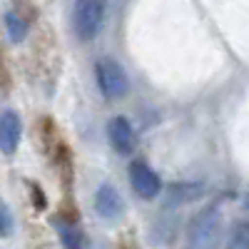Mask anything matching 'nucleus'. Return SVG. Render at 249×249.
Instances as JSON below:
<instances>
[{"label": "nucleus", "instance_id": "1", "mask_svg": "<svg viewBox=\"0 0 249 249\" xmlns=\"http://www.w3.org/2000/svg\"><path fill=\"white\" fill-rule=\"evenodd\" d=\"M222 244V214L219 207L199 210L187 230V249H219Z\"/></svg>", "mask_w": 249, "mask_h": 249}, {"label": "nucleus", "instance_id": "2", "mask_svg": "<svg viewBox=\"0 0 249 249\" xmlns=\"http://www.w3.org/2000/svg\"><path fill=\"white\" fill-rule=\"evenodd\" d=\"M102 15H105V3L102 0H75L72 10V28L80 40H92L102 28Z\"/></svg>", "mask_w": 249, "mask_h": 249}, {"label": "nucleus", "instance_id": "3", "mask_svg": "<svg viewBox=\"0 0 249 249\" xmlns=\"http://www.w3.org/2000/svg\"><path fill=\"white\" fill-rule=\"evenodd\" d=\"M95 75H97V85L102 90L107 100H117V97H124L130 90V80L124 75L122 65L110 57H102L97 65H95Z\"/></svg>", "mask_w": 249, "mask_h": 249}, {"label": "nucleus", "instance_id": "4", "mask_svg": "<svg viewBox=\"0 0 249 249\" xmlns=\"http://www.w3.org/2000/svg\"><path fill=\"white\" fill-rule=\"evenodd\" d=\"M130 182H132V190L144 197V199H152L160 195L162 190V179L155 170H150V164H144V162H132L130 164Z\"/></svg>", "mask_w": 249, "mask_h": 249}, {"label": "nucleus", "instance_id": "5", "mask_svg": "<svg viewBox=\"0 0 249 249\" xmlns=\"http://www.w3.org/2000/svg\"><path fill=\"white\" fill-rule=\"evenodd\" d=\"M20 135H23V122L15 110H3L0 112V152L13 155L20 144Z\"/></svg>", "mask_w": 249, "mask_h": 249}, {"label": "nucleus", "instance_id": "6", "mask_svg": "<svg viewBox=\"0 0 249 249\" xmlns=\"http://www.w3.org/2000/svg\"><path fill=\"white\" fill-rule=\"evenodd\" d=\"M107 135H110L112 147H115L120 155L135 152V147H137V135H135V130H132L130 120H124V117H112V120L107 122Z\"/></svg>", "mask_w": 249, "mask_h": 249}, {"label": "nucleus", "instance_id": "7", "mask_svg": "<svg viewBox=\"0 0 249 249\" xmlns=\"http://www.w3.org/2000/svg\"><path fill=\"white\" fill-rule=\"evenodd\" d=\"M95 210L102 219H120L124 212V202L122 195L115 190L112 184H102L97 195H95Z\"/></svg>", "mask_w": 249, "mask_h": 249}, {"label": "nucleus", "instance_id": "8", "mask_svg": "<svg viewBox=\"0 0 249 249\" xmlns=\"http://www.w3.org/2000/svg\"><path fill=\"white\" fill-rule=\"evenodd\" d=\"M57 234H60V242H62V247L65 249H82V234H80V230L75 224H70V222H60L57 219Z\"/></svg>", "mask_w": 249, "mask_h": 249}, {"label": "nucleus", "instance_id": "9", "mask_svg": "<svg viewBox=\"0 0 249 249\" xmlns=\"http://www.w3.org/2000/svg\"><path fill=\"white\" fill-rule=\"evenodd\" d=\"M227 249H249V222H237L232 227Z\"/></svg>", "mask_w": 249, "mask_h": 249}, {"label": "nucleus", "instance_id": "10", "mask_svg": "<svg viewBox=\"0 0 249 249\" xmlns=\"http://www.w3.org/2000/svg\"><path fill=\"white\" fill-rule=\"evenodd\" d=\"M199 192H202V187H197V184H172L170 187V197H167V204L172 202H187V199H195V197H199Z\"/></svg>", "mask_w": 249, "mask_h": 249}, {"label": "nucleus", "instance_id": "11", "mask_svg": "<svg viewBox=\"0 0 249 249\" xmlns=\"http://www.w3.org/2000/svg\"><path fill=\"white\" fill-rule=\"evenodd\" d=\"M5 28H8V35H10L13 43H23L25 35H28L25 20H23V18H18L15 13H8V15H5Z\"/></svg>", "mask_w": 249, "mask_h": 249}, {"label": "nucleus", "instance_id": "12", "mask_svg": "<svg viewBox=\"0 0 249 249\" xmlns=\"http://www.w3.org/2000/svg\"><path fill=\"white\" fill-rule=\"evenodd\" d=\"M10 232H13V214H10V210H8V204L0 199V234L8 237Z\"/></svg>", "mask_w": 249, "mask_h": 249}]
</instances>
